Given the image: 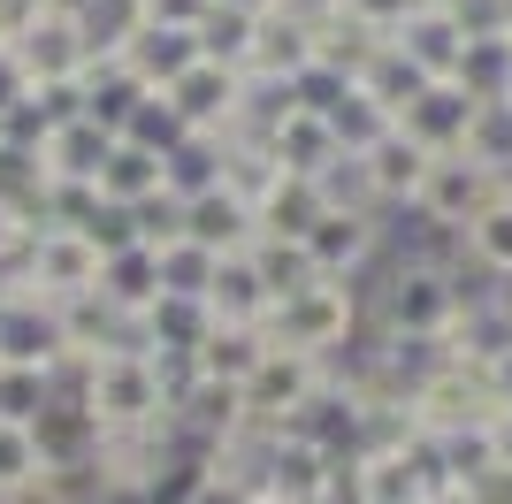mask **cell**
<instances>
[{
	"mask_svg": "<svg viewBox=\"0 0 512 504\" xmlns=\"http://www.w3.org/2000/svg\"><path fill=\"white\" fill-rule=\"evenodd\" d=\"M352 321H360V298H352V283L344 275H321V283H306L299 298H283V306H268V344H291V352H314V359H337V344H352Z\"/></svg>",
	"mask_w": 512,
	"mask_h": 504,
	"instance_id": "6da1fadb",
	"label": "cell"
},
{
	"mask_svg": "<svg viewBox=\"0 0 512 504\" xmlns=\"http://www.w3.org/2000/svg\"><path fill=\"white\" fill-rule=\"evenodd\" d=\"M184 237L207 245V252H245L260 237V222H253V207H245L230 184H207V191L184 199Z\"/></svg>",
	"mask_w": 512,
	"mask_h": 504,
	"instance_id": "5b68a950",
	"label": "cell"
},
{
	"mask_svg": "<svg viewBox=\"0 0 512 504\" xmlns=\"http://www.w3.org/2000/svg\"><path fill=\"white\" fill-rule=\"evenodd\" d=\"M92 504H153V489H146V474H107L92 489Z\"/></svg>",
	"mask_w": 512,
	"mask_h": 504,
	"instance_id": "7c38bea8",
	"label": "cell"
},
{
	"mask_svg": "<svg viewBox=\"0 0 512 504\" xmlns=\"http://www.w3.org/2000/svg\"><path fill=\"white\" fill-rule=\"evenodd\" d=\"M46 451H39V428L31 420H0V489H16L23 474H39Z\"/></svg>",
	"mask_w": 512,
	"mask_h": 504,
	"instance_id": "30bf717a",
	"label": "cell"
},
{
	"mask_svg": "<svg viewBox=\"0 0 512 504\" xmlns=\"http://www.w3.org/2000/svg\"><path fill=\"white\" fill-rule=\"evenodd\" d=\"M490 199H497V168L474 161V153H436L428 176H421V191H413V207H421L436 230H467Z\"/></svg>",
	"mask_w": 512,
	"mask_h": 504,
	"instance_id": "3957f363",
	"label": "cell"
},
{
	"mask_svg": "<svg viewBox=\"0 0 512 504\" xmlns=\"http://www.w3.org/2000/svg\"><path fill=\"white\" fill-rule=\"evenodd\" d=\"M69 504H92V497H69Z\"/></svg>",
	"mask_w": 512,
	"mask_h": 504,
	"instance_id": "5bb4252c",
	"label": "cell"
},
{
	"mask_svg": "<svg viewBox=\"0 0 512 504\" xmlns=\"http://www.w3.org/2000/svg\"><path fill=\"white\" fill-rule=\"evenodd\" d=\"M459 237H467V252H474L490 275H512V191H497V199L474 214Z\"/></svg>",
	"mask_w": 512,
	"mask_h": 504,
	"instance_id": "ba28073f",
	"label": "cell"
},
{
	"mask_svg": "<svg viewBox=\"0 0 512 504\" xmlns=\"http://www.w3.org/2000/svg\"><path fill=\"white\" fill-rule=\"evenodd\" d=\"M337 382V359H314V352H291V344H268L260 367L245 375V413L253 428H291L306 405Z\"/></svg>",
	"mask_w": 512,
	"mask_h": 504,
	"instance_id": "7a4b0ae2",
	"label": "cell"
},
{
	"mask_svg": "<svg viewBox=\"0 0 512 504\" xmlns=\"http://www.w3.org/2000/svg\"><path fill=\"white\" fill-rule=\"evenodd\" d=\"M54 398V367H0V420H39Z\"/></svg>",
	"mask_w": 512,
	"mask_h": 504,
	"instance_id": "9c48e42d",
	"label": "cell"
},
{
	"mask_svg": "<svg viewBox=\"0 0 512 504\" xmlns=\"http://www.w3.org/2000/svg\"><path fill=\"white\" fill-rule=\"evenodd\" d=\"M451 504H512V466L490 459V466H474L467 482H459V497Z\"/></svg>",
	"mask_w": 512,
	"mask_h": 504,
	"instance_id": "8fae6325",
	"label": "cell"
},
{
	"mask_svg": "<svg viewBox=\"0 0 512 504\" xmlns=\"http://www.w3.org/2000/svg\"><path fill=\"white\" fill-rule=\"evenodd\" d=\"M306 252H314L321 275H352L367 268V252H375V222H367V207H321V222L306 230Z\"/></svg>",
	"mask_w": 512,
	"mask_h": 504,
	"instance_id": "8992f818",
	"label": "cell"
},
{
	"mask_svg": "<svg viewBox=\"0 0 512 504\" xmlns=\"http://www.w3.org/2000/svg\"><path fill=\"white\" fill-rule=\"evenodd\" d=\"M459 306H467V291H459L444 268L413 260V268H398V283H390V336H436V344H444Z\"/></svg>",
	"mask_w": 512,
	"mask_h": 504,
	"instance_id": "277c9868",
	"label": "cell"
},
{
	"mask_svg": "<svg viewBox=\"0 0 512 504\" xmlns=\"http://www.w3.org/2000/svg\"><path fill=\"white\" fill-rule=\"evenodd\" d=\"M260 352H268V329H260V321H207V336L192 344V375L237 382V390H245V375L260 367Z\"/></svg>",
	"mask_w": 512,
	"mask_h": 504,
	"instance_id": "52a82bcc",
	"label": "cell"
},
{
	"mask_svg": "<svg viewBox=\"0 0 512 504\" xmlns=\"http://www.w3.org/2000/svg\"><path fill=\"white\" fill-rule=\"evenodd\" d=\"M490 451L512 466V405H497V413H490Z\"/></svg>",
	"mask_w": 512,
	"mask_h": 504,
	"instance_id": "4fadbf2b",
	"label": "cell"
}]
</instances>
